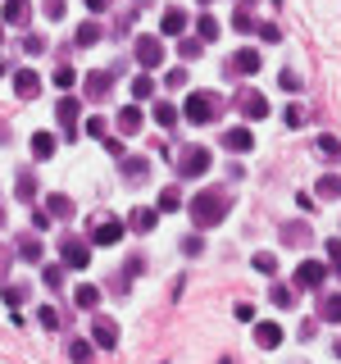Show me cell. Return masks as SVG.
Returning <instances> with one entry per match:
<instances>
[{
  "mask_svg": "<svg viewBox=\"0 0 341 364\" xmlns=\"http://www.w3.org/2000/svg\"><path fill=\"white\" fill-rule=\"evenodd\" d=\"M86 137H105V119H86Z\"/></svg>",
  "mask_w": 341,
  "mask_h": 364,
  "instance_id": "cell-49",
  "label": "cell"
},
{
  "mask_svg": "<svg viewBox=\"0 0 341 364\" xmlns=\"http://www.w3.org/2000/svg\"><path fill=\"white\" fill-rule=\"evenodd\" d=\"M73 46H82V51H86V46H101V27H96V23H82V27L73 32Z\"/></svg>",
  "mask_w": 341,
  "mask_h": 364,
  "instance_id": "cell-26",
  "label": "cell"
},
{
  "mask_svg": "<svg viewBox=\"0 0 341 364\" xmlns=\"http://www.w3.org/2000/svg\"><path fill=\"white\" fill-rule=\"evenodd\" d=\"M136 128H141V110H136V105H128V110L119 114V132H123V137H132Z\"/></svg>",
  "mask_w": 341,
  "mask_h": 364,
  "instance_id": "cell-27",
  "label": "cell"
},
{
  "mask_svg": "<svg viewBox=\"0 0 341 364\" xmlns=\"http://www.w3.org/2000/svg\"><path fill=\"white\" fill-rule=\"evenodd\" d=\"M255 342L264 351H278L282 346V328H278V323H255Z\"/></svg>",
  "mask_w": 341,
  "mask_h": 364,
  "instance_id": "cell-19",
  "label": "cell"
},
{
  "mask_svg": "<svg viewBox=\"0 0 341 364\" xmlns=\"http://www.w3.org/2000/svg\"><path fill=\"white\" fill-rule=\"evenodd\" d=\"M178 205H182V191H178V187H164V191H160V205H155V209H160V214H173Z\"/></svg>",
  "mask_w": 341,
  "mask_h": 364,
  "instance_id": "cell-30",
  "label": "cell"
},
{
  "mask_svg": "<svg viewBox=\"0 0 341 364\" xmlns=\"http://www.w3.org/2000/svg\"><path fill=\"white\" fill-rule=\"evenodd\" d=\"M255 32H259V41H278V27H273V23H255Z\"/></svg>",
  "mask_w": 341,
  "mask_h": 364,
  "instance_id": "cell-46",
  "label": "cell"
},
{
  "mask_svg": "<svg viewBox=\"0 0 341 364\" xmlns=\"http://www.w3.org/2000/svg\"><path fill=\"white\" fill-rule=\"evenodd\" d=\"M182 251H187V255H200V237H182Z\"/></svg>",
  "mask_w": 341,
  "mask_h": 364,
  "instance_id": "cell-51",
  "label": "cell"
},
{
  "mask_svg": "<svg viewBox=\"0 0 341 364\" xmlns=\"http://www.w3.org/2000/svg\"><path fill=\"white\" fill-rule=\"evenodd\" d=\"M164 82H169V87H187V69H173Z\"/></svg>",
  "mask_w": 341,
  "mask_h": 364,
  "instance_id": "cell-48",
  "label": "cell"
},
{
  "mask_svg": "<svg viewBox=\"0 0 341 364\" xmlns=\"http://www.w3.org/2000/svg\"><path fill=\"white\" fill-rule=\"evenodd\" d=\"M328 260H333V269L341 273V237H333V242H328Z\"/></svg>",
  "mask_w": 341,
  "mask_h": 364,
  "instance_id": "cell-44",
  "label": "cell"
},
{
  "mask_svg": "<svg viewBox=\"0 0 341 364\" xmlns=\"http://www.w3.org/2000/svg\"><path fill=\"white\" fill-rule=\"evenodd\" d=\"M178 119H182V110H173L169 100H160V105H155V123H160V128H173Z\"/></svg>",
  "mask_w": 341,
  "mask_h": 364,
  "instance_id": "cell-29",
  "label": "cell"
},
{
  "mask_svg": "<svg viewBox=\"0 0 341 364\" xmlns=\"http://www.w3.org/2000/svg\"><path fill=\"white\" fill-rule=\"evenodd\" d=\"M141 5H146V0H141Z\"/></svg>",
  "mask_w": 341,
  "mask_h": 364,
  "instance_id": "cell-58",
  "label": "cell"
},
{
  "mask_svg": "<svg viewBox=\"0 0 341 364\" xmlns=\"http://www.w3.org/2000/svg\"><path fill=\"white\" fill-rule=\"evenodd\" d=\"M55 114H60V123L68 128V137H73V123H77V114H82V100H77V96H64V100L55 105Z\"/></svg>",
  "mask_w": 341,
  "mask_h": 364,
  "instance_id": "cell-15",
  "label": "cell"
},
{
  "mask_svg": "<svg viewBox=\"0 0 341 364\" xmlns=\"http://www.w3.org/2000/svg\"><path fill=\"white\" fill-rule=\"evenodd\" d=\"M314 150H319V160H328V164H337V160H341V141L333 137V132H323V137L314 141Z\"/></svg>",
  "mask_w": 341,
  "mask_h": 364,
  "instance_id": "cell-21",
  "label": "cell"
},
{
  "mask_svg": "<svg viewBox=\"0 0 341 364\" xmlns=\"http://www.w3.org/2000/svg\"><path fill=\"white\" fill-rule=\"evenodd\" d=\"M0 301H5L9 310H14V305H23V301H27V287H18V282L9 287V282H5V287H0Z\"/></svg>",
  "mask_w": 341,
  "mask_h": 364,
  "instance_id": "cell-32",
  "label": "cell"
},
{
  "mask_svg": "<svg viewBox=\"0 0 341 364\" xmlns=\"http://www.w3.org/2000/svg\"><path fill=\"white\" fill-rule=\"evenodd\" d=\"M0 18H5L9 27H27V18H32V9H27V0H5V9H0Z\"/></svg>",
  "mask_w": 341,
  "mask_h": 364,
  "instance_id": "cell-12",
  "label": "cell"
},
{
  "mask_svg": "<svg viewBox=\"0 0 341 364\" xmlns=\"http://www.w3.org/2000/svg\"><path fill=\"white\" fill-rule=\"evenodd\" d=\"M73 305L77 310H96V305H101V287H91V282L73 287Z\"/></svg>",
  "mask_w": 341,
  "mask_h": 364,
  "instance_id": "cell-20",
  "label": "cell"
},
{
  "mask_svg": "<svg viewBox=\"0 0 341 364\" xmlns=\"http://www.w3.org/2000/svg\"><path fill=\"white\" fill-rule=\"evenodd\" d=\"M91 342H96V346H105V351H114V346H119V323L105 319V314H96V323H91Z\"/></svg>",
  "mask_w": 341,
  "mask_h": 364,
  "instance_id": "cell-9",
  "label": "cell"
},
{
  "mask_svg": "<svg viewBox=\"0 0 341 364\" xmlns=\"http://www.w3.org/2000/svg\"><path fill=\"white\" fill-rule=\"evenodd\" d=\"M196 27H200V41H214V37H219V23H214L210 14H200V23H196Z\"/></svg>",
  "mask_w": 341,
  "mask_h": 364,
  "instance_id": "cell-39",
  "label": "cell"
},
{
  "mask_svg": "<svg viewBox=\"0 0 341 364\" xmlns=\"http://www.w3.org/2000/svg\"><path fill=\"white\" fill-rule=\"evenodd\" d=\"M5 273H9V251L0 246V278H5Z\"/></svg>",
  "mask_w": 341,
  "mask_h": 364,
  "instance_id": "cell-53",
  "label": "cell"
},
{
  "mask_svg": "<svg viewBox=\"0 0 341 364\" xmlns=\"http://www.w3.org/2000/svg\"><path fill=\"white\" fill-rule=\"evenodd\" d=\"M0 78H5V64H0Z\"/></svg>",
  "mask_w": 341,
  "mask_h": 364,
  "instance_id": "cell-55",
  "label": "cell"
},
{
  "mask_svg": "<svg viewBox=\"0 0 341 364\" xmlns=\"http://www.w3.org/2000/svg\"><path fill=\"white\" fill-rule=\"evenodd\" d=\"M37 323H41V328H60V310H55V305H41V310H37Z\"/></svg>",
  "mask_w": 341,
  "mask_h": 364,
  "instance_id": "cell-34",
  "label": "cell"
},
{
  "mask_svg": "<svg viewBox=\"0 0 341 364\" xmlns=\"http://www.w3.org/2000/svg\"><path fill=\"white\" fill-rule=\"evenodd\" d=\"M123 233H128V223H123V219H105V223L91 233V246H119Z\"/></svg>",
  "mask_w": 341,
  "mask_h": 364,
  "instance_id": "cell-10",
  "label": "cell"
},
{
  "mask_svg": "<svg viewBox=\"0 0 341 364\" xmlns=\"http://www.w3.org/2000/svg\"><path fill=\"white\" fill-rule=\"evenodd\" d=\"M273 5H278V0H273Z\"/></svg>",
  "mask_w": 341,
  "mask_h": 364,
  "instance_id": "cell-57",
  "label": "cell"
},
{
  "mask_svg": "<svg viewBox=\"0 0 341 364\" xmlns=\"http://www.w3.org/2000/svg\"><path fill=\"white\" fill-rule=\"evenodd\" d=\"M23 51H27V55H41L46 41H41V37H23Z\"/></svg>",
  "mask_w": 341,
  "mask_h": 364,
  "instance_id": "cell-47",
  "label": "cell"
},
{
  "mask_svg": "<svg viewBox=\"0 0 341 364\" xmlns=\"http://www.w3.org/2000/svg\"><path fill=\"white\" fill-rule=\"evenodd\" d=\"M232 27H237V32H250L255 23H250V14H246V9H237V14H232Z\"/></svg>",
  "mask_w": 341,
  "mask_h": 364,
  "instance_id": "cell-45",
  "label": "cell"
},
{
  "mask_svg": "<svg viewBox=\"0 0 341 364\" xmlns=\"http://www.w3.org/2000/svg\"><path fill=\"white\" fill-rule=\"evenodd\" d=\"M337 196H341V178L323 174V178H319V200H337Z\"/></svg>",
  "mask_w": 341,
  "mask_h": 364,
  "instance_id": "cell-28",
  "label": "cell"
},
{
  "mask_svg": "<svg viewBox=\"0 0 341 364\" xmlns=\"http://www.w3.org/2000/svg\"><path fill=\"white\" fill-rule=\"evenodd\" d=\"M237 110L246 114L250 123H259V119H269V114H273V110H269V96H264V91H250V87L237 91Z\"/></svg>",
  "mask_w": 341,
  "mask_h": 364,
  "instance_id": "cell-5",
  "label": "cell"
},
{
  "mask_svg": "<svg viewBox=\"0 0 341 364\" xmlns=\"http://www.w3.org/2000/svg\"><path fill=\"white\" fill-rule=\"evenodd\" d=\"M228 209H232V200H228V191H219V187H205L187 200V214H191L196 228H219L223 219H228Z\"/></svg>",
  "mask_w": 341,
  "mask_h": 364,
  "instance_id": "cell-1",
  "label": "cell"
},
{
  "mask_svg": "<svg viewBox=\"0 0 341 364\" xmlns=\"http://www.w3.org/2000/svg\"><path fill=\"white\" fill-rule=\"evenodd\" d=\"M259 64H264V60H259V51H250V46H246V51H237V55H232L228 73H259Z\"/></svg>",
  "mask_w": 341,
  "mask_h": 364,
  "instance_id": "cell-13",
  "label": "cell"
},
{
  "mask_svg": "<svg viewBox=\"0 0 341 364\" xmlns=\"http://www.w3.org/2000/svg\"><path fill=\"white\" fill-rule=\"evenodd\" d=\"M136 64H141L146 73L164 64V41L160 37H136Z\"/></svg>",
  "mask_w": 341,
  "mask_h": 364,
  "instance_id": "cell-6",
  "label": "cell"
},
{
  "mask_svg": "<svg viewBox=\"0 0 341 364\" xmlns=\"http://www.w3.org/2000/svg\"><path fill=\"white\" fill-rule=\"evenodd\" d=\"M200 55V41H182V60H196Z\"/></svg>",
  "mask_w": 341,
  "mask_h": 364,
  "instance_id": "cell-50",
  "label": "cell"
},
{
  "mask_svg": "<svg viewBox=\"0 0 341 364\" xmlns=\"http://www.w3.org/2000/svg\"><path fill=\"white\" fill-rule=\"evenodd\" d=\"M155 223H160V209H132V219H128L132 233H150Z\"/></svg>",
  "mask_w": 341,
  "mask_h": 364,
  "instance_id": "cell-22",
  "label": "cell"
},
{
  "mask_svg": "<svg viewBox=\"0 0 341 364\" xmlns=\"http://www.w3.org/2000/svg\"><path fill=\"white\" fill-rule=\"evenodd\" d=\"M160 32H164V37H178V32H187V9H164V18H160Z\"/></svg>",
  "mask_w": 341,
  "mask_h": 364,
  "instance_id": "cell-16",
  "label": "cell"
},
{
  "mask_svg": "<svg viewBox=\"0 0 341 364\" xmlns=\"http://www.w3.org/2000/svg\"><path fill=\"white\" fill-rule=\"evenodd\" d=\"M86 9H91V14H105V9H110V0H86Z\"/></svg>",
  "mask_w": 341,
  "mask_h": 364,
  "instance_id": "cell-52",
  "label": "cell"
},
{
  "mask_svg": "<svg viewBox=\"0 0 341 364\" xmlns=\"http://www.w3.org/2000/svg\"><path fill=\"white\" fill-rule=\"evenodd\" d=\"M14 96L18 100H37V96H41V73L37 69H14Z\"/></svg>",
  "mask_w": 341,
  "mask_h": 364,
  "instance_id": "cell-8",
  "label": "cell"
},
{
  "mask_svg": "<svg viewBox=\"0 0 341 364\" xmlns=\"http://www.w3.org/2000/svg\"><path fill=\"white\" fill-rule=\"evenodd\" d=\"M282 242H287V246H305V242H309V223H305V228H300V223H287V228H282Z\"/></svg>",
  "mask_w": 341,
  "mask_h": 364,
  "instance_id": "cell-31",
  "label": "cell"
},
{
  "mask_svg": "<svg viewBox=\"0 0 341 364\" xmlns=\"http://www.w3.org/2000/svg\"><path fill=\"white\" fill-rule=\"evenodd\" d=\"M64 9H68L64 0H41V14L51 18V23H60V18H64Z\"/></svg>",
  "mask_w": 341,
  "mask_h": 364,
  "instance_id": "cell-37",
  "label": "cell"
},
{
  "mask_svg": "<svg viewBox=\"0 0 341 364\" xmlns=\"http://www.w3.org/2000/svg\"><path fill=\"white\" fill-rule=\"evenodd\" d=\"M323 282H328V264H319V260H300V264H296V287L319 292Z\"/></svg>",
  "mask_w": 341,
  "mask_h": 364,
  "instance_id": "cell-7",
  "label": "cell"
},
{
  "mask_svg": "<svg viewBox=\"0 0 341 364\" xmlns=\"http://www.w3.org/2000/svg\"><path fill=\"white\" fill-rule=\"evenodd\" d=\"M337 360H341V342H337Z\"/></svg>",
  "mask_w": 341,
  "mask_h": 364,
  "instance_id": "cell-54",
  "label": "cell"
},
{
  "mask_svg": "<svg viewBox=\"0 0 341 364\" xmlns=\"http://www.w3.org/2000/svg\"><path fill=\"white\" fill-rule=\"evenodd\" d=\"M114 87V73H105V69H96V73H86V100H105Z\"/></svg>",
  "mask_w": 341,
  "mask_h": 364,
  "instance_id": "cell-11",
  "label": "cell"
},
{
  "mask_svg": "<svg viewBox=\"0 0 341 364\" xmlns=\"http://www.w3.org/2000/svg\"><path fill=\"white\" fill-rule=\"evenodd\" d=\"M223 146L241 155V150H250V146H255V137H250V128H228V132H223Z\"/></svg>",
  "mask_w": 341,
  "mask_h": 364,
  "instance_id": "cell-18",
  "label": "cell"
},
{
  "mask_svg": "<svg viewBox=\"0 0 341 364\" xmlns=\"http://www.w3.org/2000/svg\"><path fill=\"white\" fill-rule=\"evenodd\" d=\"M182 119H187V123H214V119H219V96L191 91L187 105H182Z\"/></svg>",
  "mask_w": 341,
  "mask_h": 364,
  "instance_id": "cell-2",
  "label": "cell"
},
{
  "mask_svg": "<svg viewBox=\"0 0 341 364\" xmlns=\"http://www.w3.org/2000/svg\"><path fill=\"white\" fill-rule=\"evenodd\" d=\"M273 305H278V310H291V305H296V292H291V287H273Z\"/></svg>",
  "mask_w": 341,
  "mask_h": 364,
  "instance_id": "cell-36",
  "label": "cell"
},
{
  "mask_svg": "<svg viewBox=\"0 0 341 364\" xmlns=\"http://www.w3.org/2000/svg\"><path fill=\"white\" fill-rule=\"evenodd\" d=\"M123 178H128V182H146V178H150V160H146V155H123Z\"/></svg>",
  "mask_w": 341,
  "mask_h": 364,
  "instance_id": "cell-14",
  "label": "cell"
},
{
  "mask_svg": "<svg viewBox=\"0 0 341 364\" xmlns=\"http://www.w3.org/2000/svg\"><path fill=\"white\" fill-rule=\"evenodd\" d=\"M196 5H210V0H196Z\"/></svg>",
  "mask_w": 341,
  "mask_h": 364,
  "instance_id": "cell-56",
  "label": "cell"
},
{
  "mask_svg": "<svg viewBox=\"0 0 341 364\" xmlns=\"http://www.w3.org/2000/svg\"><path fill=\"white\" fill-rule=\"evenodd\" d=\"M319 319L341 323V296H319Z\"/></svg>",
  "mask_w": 341,
  "mask_h": 364,
  "instance_id": "cell-25",
  "label": "cell"
},
{
  "mask_svg": "<svg viewBox=\"0 0 341 364\" xmlns=\"http://www.w3.org/2000/svg\"><path fill=\"white\" fill-rule=\"evenodd\" d=\"M55 150H60V137H51V132H32V160H51Z\"/></svg>",
  "mask_w": 341,
  "mask_h": 364,
  "instance_id": "cell-17",
  "label": "cell"
},
{
  "mask_svg": "<svg viewBox=\"0 0 341 364\" xmlns=\"http://www.w3.org/2000/svg\"><path fill=\"white\" fill-rule=\"evenodd\" d=\"M73 82H77V73L68 69V64H64V69H55V87H60V91H68Z\"/></svg>",
  "mask_w": 341,
  "mask_h": 364,
  "instance_id": "cell-40",
  "label": "cell"
},
{
  "mask_svg": "<svg viewBox=\"0 0 341 364\" xmlns=\"http://www.w3.org/2000/svg\"><path fill=\"white\" fill-rule=\"evenodd\" d=\"M173 164H178V178H200V174H210L214 155H210V146H187L182 155H173Z\"/></svg>",
  "mask_w": 341,
  "mask_h": 364,
  "instance_id": "cell-4",
  "label": "cell"
},
{
  "mask_svg": "<svg viewBox=\"0 0 341 364\" xmlns=\"http://www.w3.org/2000/svg\"><path fill=\"white\" fill-rule=\"evenodd\" d=\"M46 214H51V219H73V200L55 191V196H46Z\"/></svg>",
  "mask_w": 341,
  "mask_h": 364,
  "instance_id": "cell-23",
  "label": "cell"
},
{
  "mask_svg": "<svg viewBox=\"0 0 341 364\" xmlns=\"http://www.w3.org/2000/svg\"><path fill=\"white\" fill-rule=\"evenodd\" d=\"M41 282H46V287H60V282H64V264H46V269H41Z\"/></svg>",
  "mask_w": 341,
  "mask_h": 364,
  "instance_id": "cell-38",
  "label": "cell"
},
{
  "mask_svg": "<svg viewBox=\"0 0 341 364\" xmlns=\"http://www.w3.org/2000/svg\"><path fill=\"white\" fill-rule=\"evenodd\" d=\"M60 264L64 269H86V264H91V242L77 237V233L60 237Z\"/></svg>",
  "mask_w": 341,
  "mask_h": 364,
  "instance_id": "cell-3",
  "label": "cell"
},
{
  "mask_svg": "<svg viewBox=\"0 0 341 364\" xmlns=\"http://www.w3.org/2000/svg\"><path fill=\"white\" fill-rule=\"evenodd\" d=\"M18 255L23 260H41V242L37 237H18Z\"/></svg>",
  "mask_w": 341,
  "mask_h": 364,
  "instance_id": "cell-33",
  "label": "cell"
},
{
  "mask_svg": "<svg viewBox=\"0 0 341 364\" xmlns=\"http://www.w3.org/2000/svg\"><path fill=\"white\" fill-rule=\"evenodd\" d=\"M91 356H96V342H86V337L68 342V360L73 364H91Z\"/></svg>",
  "mask_w": 341,
  "mask_h": 364,
  "instance_id": "cell-24",
  "label": "cell"
},
{
  "mask_svg": "<svg viewBox=\"0 0 341 364\" xmlns=\"http://www.w3.org/2000/svg\"><path fill=\"white\" fill-rule=\"evenodd\" d=\"M255 269H259V273H269V278H273V273H278V260H273V255L264 251V255H255Z\"/></svg>",
  "mask_w": 341,
  "mask_h": 364,
  "instance_id": "cell-42",
  "label": "cell"
},
{
  "mask_svg": "<svg viewBox=\"0 0 341 364\" xmlns=\"http://www.w3.org/2000/svg\"><path fill=\"white\" fill-rule=\"evenodd\" d=\"M132 96H136V100H146V96H155V78H136V82H132Z\"/></svg>",
  "mask_w": 341,
  "mask_h": 364,
  "instance_id": "cell-41",
  "label": "cell"
},
{
  "mask_svg": "<svg viewBox=\"0 0 341 364\" xmlns=\"http://www.w3.org/2000/svg\"><path fill=\"white\" fill-rule=\"evenodd\" d=\"M18 200H37V178L32 174H18Z\"/></svg>",
  "mask_w": 341,
  "mask_h": 364,
  "instance_id": "cell-35",
  "label": "cell"
},
{
  "mask_svg": "<svg viewBox=\"0 0 341 364\" xmlns=\"http://www.w3.org/2000/svg\"><path fill=\"white\" fill-rule=\"evenodd\" d=\"M282 119H287V128H300V123H305V110L291 105V110H282Z\"/></svg>",
  "mask_w": 341,
  "mask_h": 364,
  "instance_id": "cell-43",
  "label": "cell"
}]
</instances>
